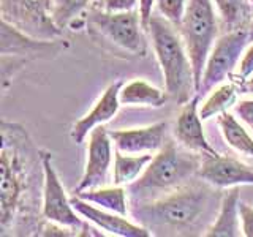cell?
Listing matches in <instances>:
<instances>
[{
    "label": "cell",
    "instance_id": "cell-1",
    "mask_svg": "<svg viewBox=\"0 0 253 237\" xmlns=\"http://www.w3.org/2000/svg\"><path fill=\"white\" fill-rule=\"evenodd\" d=\"M149 41L162 68L165 90L179 105L196 95L192 60L179 29L162 14H152L147 26Z\"/></svg>",
    "mask_w": 253,
    "mask_h": 237
},
{
    "label": "cell",
    "instance_id": "cell-2",
    "mask_svg": "<svg viewBox=\"0 0 253 237\" xmlns=\"http://www.w3.org/2000/svg\"><path fill=\"white\" fill-rule=\"evenodd\" d=\"M200 166V154L169 141L154 155L139 179L126 188L136 204L154 201L188 185L190 179L198 176Z\"/></svg>",
    "mask_w": 253,
    "mask_h": 237
},
{
    "label": "cell",
    "instance_id": "cell-3",
    "mask_svg": "<svg viewBox=\"0 0 253 237\" xmlns=\"http://www.w3.org/2000/svg\"><path fill=\"white\" fill-rule=\"evenodd\" d=\"M211 204V193L201 185H185L158 199L138 202L134 217L149 231L150 228L184 231L200 223Z\"/></svg>",
    "mask_w": 253,
    "mask_h": 237
},
{
    "label": "cell",
    "instance_id": "cell-4",
    "mask_svg": "<svg viewBox=\"0 0 253 237\" xmlns=\"http://www.w3.org/2000/svg\"><path fill=\"white\" fill-rule=\"evenodd\" d=\"M213 0H188L184 19L177 27L184 38L195 71L196 93L200 89L206 60L218 40V11Z\"/></svg>",
    "mask_w": 253,
    "mask_h": 237
},
{
    "label": "cell",
    "instance_id": "cell-5",
    "mask_svg": "<svg viewBox=\"0 0 253 237\" xmlns=\"http://www.w3.org/2000/svg\"><path fill=\"white\" fill-rule=\"evenodd\" d=\"M2 21L37 40H55L63 30L52 19V0H0Z\"/></svg>",
    "mask_w": 253,
    "mask_h": 237
},
{
    "label": "cell",
    "instance_id": "cell-6",
    "mask_svg": "<svg viewBox=\"0 0 253 237\" xmlns=\"http://www.w3.org/2000/svg\"><path fill=\"white\" fill-rule=\"evenodd\" d=\"M249 43V27L229 30L217 40L206 60L198 95L209 93L236 73V68Z\"/></svg>",
    "mask_w": 253,
    "mask_h": 237
},
{
    "label": "cell",
    "instance_id": "cell-7",
    "mask_svg": "<svg viewBox=\"0 0 253 237\" xmlns=\"http://www.w3.org/2000/svg\"><path fill=\"white\" fill-rule=\"evenodd\" d=\"M89 21L101 35L122 49L136 55H146L149 43L138 10L111 13L95 6L89 14Z\"/></svg>",
    "mask_w": 253,
    "mask_h": 237
},
{
    "label": "cell",
    "instance_id": "cell-8",
    "mask_svg": "<svg viewBox=\"0 0 253 237\" xmlns=\"http://www.w3.org/2000/svg\"><path fill=\"white\" fill-rule=\"evenodd\" d=\"M42 169H43V217L49 223L60 225L71 231H79L85 226L84 218L75 209L71 198H68L63 188L59 174L52 164V155L49 152L42 154Z\"/></svg>",
    "mask_w": 253,
    "mask_h": 237
},
{
    "label": "cell",
    "instance_id": "cell-9",
    "mask_svg": "<svg viewBox=\"0 0 253 237\" xmlns=\"http://www.w3.org/2000/svg\"><path fill=\"white\" fill-rule=\"evenodd\" d=\"M87 157L83 177L75 190V193H81L85 190L105 187L108 182L109 171L114 164V142L105 125L93 128L87 138Z\"/></svg>",
    "mask_w": 253,
    "mask_h": 237
},
{
    "label": "cell",
    "instance_id": "cell-10",
    "mask_svg": "<svg viewBox=\"0 0 253 237\" xmlns=\"http://www.w3.org/2000/svg\"><path fill=\"white\" fill-rule=\"evenodd\" d=\"M24 192L22 161L18 152L3 139L0 161V229L5 233L13 225Z\"/></svg>",
    "mask_w": 253,
    "mask_h": 237
},
{
    "label": "cell",
    "instance_id": "cell-11",
    "mask_svg": "<svg viewBox=\"0 0 253 237\" xmlns=\"http://www.w3.org/2000/svg\"><path fill=\"white\" fill-rule=\"evenodd\" d=\"M198 177L213 188L253 185V169L231 157L203 155Z\"/></svg>",
    "mask_w": 253,
    "mask_h": 237
},
{
    "label": "cell",
    "instance_id": "cell-12",
    "mask_svg": "<svg viewBox=\"0 0 253 237\" xmlns=\"http://www.w3.org/2000/svg\"><path fill=\"white\" fill-rule=\"evenodd\" d=\"M71 202H73L75 209L79 212L85 221L95 225L101 231H105L109 236H119V237H150L152 231H149L146 226L141 223H134V221L126 218V215L121 213L109 212L93 205L81 199L79 196H71Z\"/></svg>",
    "mask_w": 253,
    "mask_h": 237
},
{
    "label": "cell",
    "instance_id": "cell-13",
    "mask_svg": "<svg viewBox=\"0 0 253 237\" xmlns=\"http://www.w3.org/2000/svg\"><path fill=\"white\" fill-rule=\"evenodd\" d=\"M200 98L201 95L196 93L192 100L182 106L177 120L174 123V138L177 139L180 146L192 152L200 155H217L218 152L206 138L203 126L204 120L200 116Z\"/></svg>",
    "mask_w": 253,
    "mask_h": 237
},
{
    "label": "cell",
    "instance_id": "cell-14",
    "mask_svg": "<svg viewBox=\"0 0 253 237\" xmlns=\"http://www.w3.org/2000/svg\"><path fill=\"white\" fill-rule=\"evenodd\" d=\"M166 128L165 122H158L138 128H125L109 131L114 147L124 154H157L166 144Z\"/></svg>",
    "mask_w": 253,
    "mask_h": 237
},
{
    "label": "cell",
    "instance_id": "cell-15",
    "mask_svg": "<svg viewBox=\"0 0 253 237\" xmlns=\"http://www.w3.org/2000/svg\"><path fill=\"white\" fill-rule=\"evenodd\" d=\"M124 82L117 81L111 84L108 89L101 93V97L97 100L93 108L83 116L79 120L75 122L73 128H71V139L76 144H83V142L89 138V134L93 128H97L100 125H105L106 122L113 120L116 114L121 108V89Z\"/></svg>",
    "mask_w": 253,
    "mask_h": 237
},
{
    "label": "cell",
    "instance_id": "cell-16",
    "mask_svg": "<svg viewBox=\"0 0 253 237\" xmlns=\"http://www.w3.org/2000/svg\"><path fill=\"white\" fill-rule=\"evenodd\" d=\"M241 196L239 188L233 187L221 196L220 209L213 223L204 233L206 237H239L242 236L241 226Z\"/></svg>",
    "mask_w": 253,
    "mask_h": 237
},
{
    "label": "cell",
    "instance_id": "cell-17",
    "mask_svg": "<svg viewBox=\"0 0 253 237\" xmlns=\"http://www.w3.org/2000/svg\"><path fill=\"white\" fill-rule=\"evenodd\" d=\"M168 98V92L157 89L144 79H133L130 82H124L121 89V103L125 106L162 108Z\"/></svg>",
    "mask_w": 253,
    "mask_h": 237
},
{
    "label": "cell",
    "instance_id": "cell-18",
    "mask_svg": "<svg viewBox=\"0 0 253 237\" xmlns=\"http://www.w3.org/2000/svg\"><path fill=\"white\" fill-rule=\"evenodd\" d=\"M155 154H124L116 150L114 152V164H113V182L114 185L128 187L134 180H138L139 176L147 164L152 161Z\"/></svg>",
    "mask_w": 253,
    "mask_h": 237
},
{
    "label": "cell",
    "instance_id": "cell-19",
    "mask_svg": "<svg viewBox=\"0 0 253 237\" xmlns=\"http://www.w3.org/2000/svg\"><path fill=\"white\" fill-rule=\"evenodd\" d=\"M217 123L220 126L221 136L229 147L245 157L253 158V136L236 114L226 111V113L217 117Z\"/></svg>",
    "mask_w": 253,
    "mask_h": 237
},
{
    "label": "cell",
    "instance_id": "cell-20",
    "mask_svg": "<svg viewBox=\"0 0 253 237\" xmlns=\"http://www.w3.org/2000/svg\"><path fill=\"white\" fill-rule=\"evenodd\" d=\"M81 199L90 202L98 207L126 215L128 213V198H126V190L121 185L114 187H98L92 190H85L81 193H75Z\"/></svg>",
    "mask_w": 253,
    "mask_h": 237
},
{
    "label": "cell",
    "instance_id": "cell-21",
    "mask_svg": "<svg viewBox=\"0 0 253 237\" xmlns=\"http://www.w3.org/2000/svg\"><path fill=\"white\" fill-rule=\"evenodd\" d=\"M241 89L234 82H221L215 89L209 92V97L200 106V116L203 120H209L212 117H218L226 113L229 108H234L237 103V92Z\"/></svg>",
    "mask_w": 253,
    "mask_h": 237
},
{
    "label": "cell",
    "instance_id": "cell-22",
    "mask_svg": "<svg viewBox=\"0 0 253 237\" xmlns=\"http://www.w3.org/2000/svg\"><path fill=\"white\" fill-rule=\"evenodd\" d=\"M223 26L229 30L245 29L253 18L249 0H213Z\"/></svg>",
    "mask_w": 253,
    "mask_h": 237
},
{
    "label": "cell",
    "instance_id": "cell-23",
    "mask_svg": "<svg viewBox=\"0 0 253 237\" xmlns=\"http://www.w3.org/2000/svg\"><path fill=\"white\" fill-rule=\"evenodd\" d=\"M93 0H52V19L59 29H67L81 16Z\"/></svg>",
    "mask_w": 253,
    "mask_h": 237
},
{
    "label": "cell",
    "instance_id": "cell-24",
    "mask_svg": "<svg viewBox=\"0 0 253 237\" xmlns=\"http://www.w3.org/2000/svg\"><path fill=\"white\" fill-rule=\"evenodd\" d=\"M188 0H155L157 10L176 27L180 26Z\"/></svg>",
    "mask_w": 253,
    "mask_h": 237
},
{
    "label": "cell",
    "instance_id": "cell-25",
    "mask_svg": "<svg viewBox=\"0 0 253 237\" xmlns=\"http://www.w3.org/2000/svg\"><path fill=\"white\" fill-rule=\"evenodd\" d=\"M234 76L237 78L236 81H241V84L247 81L250 76H253V41L249 43V46L245 47Z\"/></svg>",
    "mask_w": 253,
    "mask_h": 237
},
{
    "label": "cell",
    "instance_id": "cell-26",
    "mask_svg": "<svg viewBox=\"0 0 253 237\" xmlns=\"http://www.w3.org/2000/svg\"><path fill=\"white\" fill-rule=\"evenodd\" d=\"M95 6H100L103 10L111 11V13L133 11V10H138L139 0H100Z\"/></svg>",
    "mask_w": 253,
    "mask_h": 237
},
{
    "label": "cell",
    "instance_id": "cell-27",
    "mask_svg": "<svg viewBox=\"0 0 253 237\" xmlns=\"http://www.w3.org/2000/svg\"><path fill=\"white\" fill-rule=\"evenodd\" d=\"M234 114L253 131V98H245L234 105Z\"/></svg>",
    "mask_w": 253,
    "mask_h": 237
},
{
    "label": "cell",
    "instance_id": "cell-28",
    "mask_svg": "<svg viewBox=\"0 0 253 237\" xmlns=\"http://www.w3.org/2000/svg\"><path fill=\"white\" fill-rule=\"evenodd\" d=\"M239 210H241L242 236H245V237H253V205L241 201Z\"/></svg>",
    "mask_w": 253,
    "mask_h": 237
},
{
    "label": "cell",
    "instance_id": "cell-29",
    "mask_svg": "<svg viewBox=\"0 0 253 237\" xmlns=\"http://www.w3.org/2000/svg\"><path fill=\"white\" fill-rule=\"evenodd\" d=\"M154 8H155V0H139V6H138V11L141 14V21H142V26L147 30L149 26V21L152 18L154 14Z\"/></svg>",
    "mask_w": 253,
    "mask_h": 237
},
{
    "label": "cell",
    "instance_id": "cell-30",
    "mask_svg": "<svg viewBox=\"0 0 253 237\" xmlns=\"http://www.w3.org/2000/svg\"><path fill=\"white\" fill-rule=\"evenodd\" d=\"M239 89H241L244 93H252V95H253V76H250V78L247 79V81L242 82Z\"/></svg>",
    "mask_w": 253,
    "mask_h": 237
},
{
    "label": "cell",
    "instance_id": "cell-31",
    "mask_svg": "<svg viewBox=\"0 0 253 237\" xmlns=\"http://www.w3.org/2000/svg\"><path fill=\"white\" fill-rule=\"evenodd\" d=\"M249 38H250V43L253 41V18L249 24Z\"/></svg>",
    "mask_w": 253,
    "mask_h": 237
},
{
    "label": "cell",
    "instance_id": "cell-32",
    "mask_svg": "<svg viewBox=\"0 0 253 237\" xmlns=\"http://www.w3.org/2000/svg\"><path fill=\"white\" fill-rule=\"evenodd\" d=\"M98 2H100V0H93V5H97Z\"/></svg>",
    "mask_w": 253,
    "mask_h": 237
},
{
    "label": "cell",
    "instance_id": "cell-33",
    "mask_svg": "<svg viewBox=\"0 0 253 237\" xmlns=\"http://www.w3.org/2000/svg\"><path fill=\"white\" fill-rule=\"evenodd\" d=\"M249 2H250V3H252V5H253V0H249Z\"/></svg>",
    "mask_w": 253,
    "mask_h": 237
}]
</instances>
